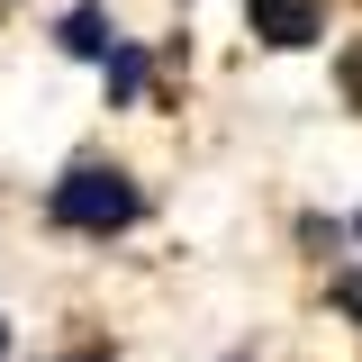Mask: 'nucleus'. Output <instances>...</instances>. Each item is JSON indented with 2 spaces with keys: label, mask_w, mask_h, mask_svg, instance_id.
Returning <instances> with one entry per match:
<instances>
[{
  "label": "nucleus",
  "mask_w": 362,
  "mask_h": 362,
  "mask_svg": "<svg viewBox=\"0 0 362 362\" xmlns=\"http://www.w3.org/2000/svg\"><path fill=\"white\" fill-rule=\"evenodd\" d=\"M226 362H254V354H226Z\"/></svg>",
  "instance_id": "nucleus-10"
},
{
  "label": "nucleus",
  "mask_w": 362,
  "mask_h": 362,
  "mask_svg": "<svg viewBox=\"0 0 362 362\" xmlns=\"http://www.w3.org/2000/svg\"><path fill=\"white\" fill-rule=\"evenodd\" d=\"M245 28L272 37V45H317V37H326L317 0H245Z\"/></svg>",
  "instance_id": "nucleus-2"
},
{
  "label": "nucleus",
  "mask_w": 362,
  "mask_h": 362,
  "mask_svg": "<svg viewBox=\"0 0 362 362\" xmlns=\"http://www.w3.org/2000/svg\"><path fill=\"white\" fill-rule=\"evenodd\" d=\"M100 82H109V109H127V100H145V45H109L100 54Z\"/></svg>",
  "instance_id": "nucleus-4"
},
{
  "label": "nucleus",
  "mask_w": 362,
  "mask_h": 362,
  "mask_svg": "<svg viewBox=\"0 0 362 362\" xmlns=\"http://www.w3.org/2000/svg\"><path fill=\"white\" fill-rule=\"evenodd\" d=\"M326 299H335L344 317H362V272H335V281H326Z\"/></svg>",
  "instance_id": "nucleus-5"
},
{
  "label": "nucleus",
  "mask_w": 362,
  "mask_h": 362,
  "mask_svg": "<svg viewBox=\"0 0 362 362\" xmlns=\"http://www.w3.org/2000/svg\"><path fill=\"white\" fill-rule=\"evenodd\" d=\"M45 218L64 226V235H118V226L145 218V190H136L118 163H82V173H64V181H54Z\"/></svg>",
  "instance_id": "nucleus-1"
},
{
  "label": "nucleus",
  "mask_w": 362,
  "mask_h": 362,
  "mask_svg": "<svg viewBox=\"0 0 362 362\" xmlns=\"http://www.w3.org/2000/svg\"><path fill=\"white\" fill-rule=\"evenodd\" d=\"M344 90H354V109H362V45L344 54Z\"/></svg>",
  "instance_id": "nucleus-6"
},
{
  "label": "nucleus",
  "mask_w": 362,
  "mask_h": 362,
  "mask_svg": "<svg viewBox=\"0 0 362 362\" xmlns=\"http://www.w3.org/2000/svg\"><path fill=\"white\" fill-rule=\"evenodd\" d=\"M0 362H9V326H0Z\"/></svg>",
  "instance_id": "nucleus-8"
},
{
  "label": "nucleus",
  "mask_w": 362,
  "mask_h": 362,
  "mask_svg": "<svg viewBox=\"0 0 362 362\" xmlns=\"http://www.w3.org/2000/svg\"><path fill=\"white\" fill-rule=\"evenodd\" d=\"M54 37H64V54L100 64V54L118 45V28H109V9H100V0H82V9H64V28H54Z\"/></svg>",
  "instance_id": "nucleus-3"
},
{
  "label": "nucleus",
  "mask_w": 362,
  "mask_h": 362,
  "mask_svg": "<svg viewBox=\"0 0 362 362\" xmlns=\"http://www.w3.org/2000/svg\"><path fill=\"white\" fill-rule=\"evenodd\" d=\"M344 235H362V209H354V226H344Z\"/></svg>",
  "instance_id": "nucleus-9"
},
{
  "label": "nucleus",
  "mask_w": 362,
  "mask_h": 362,
  "mask_svg": "<svg viewBox=\"0 0 362 362\" xmlns=\"http://www.w3.org/2000/svg\"><path fill=\"white\" fill-rule=\"evenodd\" d=\"M54 362H109V354H54Z\"/></svg>",
  "instance_id": "nucleus-7"
}]
</instances>
